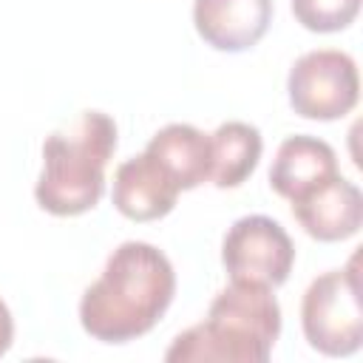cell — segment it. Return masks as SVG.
<instances>
[{"label":"cell","instance_id":"obj_1","mask_svg":"<svg viewBox=\"0 0 363 363\" xmlns=\"http://www.w3.org/2000/svg\"><path fill=\"white\" fill-rule=\"evenodd\" d=\"M173 295L176 272L167 255L147 241H125L82 292L79 323L99 343H130L162 320Z\"/></svg>","mask_w":363,"mask_h":363},{"label":"cell","instance_id":"obj_2","mask_svg":"<svg viewBox=\"0 0 363 363\" xmlns=\"http://www.w3.org/2000/svg\"><path fill=\"white\" fill-rule=\"evenodd\" d=\"M281 335V306L267 286L235 284L216 292L207 318L173 337L164 360L264 363Z\"/></svg>","mask_w":363,"mask_h":363},{"label":"cell","instance_id":"obj_3","mask_svg":"<svg viewBox=\"0 0 363 363\" xmlns=\"http://www.w3.org/2000/svg\"><path fill=\"white\" fill-rule=\"evenodd\" d=\"M116 122L102 111H82L43 145L37 204L51 216H82L105 193V167L116 150Z\"/></svg>","mask_w":363,"mask_h":363},{"label":"cell","instance_id":"obj_4","mask_svg":"<svg viewBox=\"0 0 363 363\" xmlns=\"http://www.w3.org/2000/svg\"><path fill=\"white\" fill-rule=\"evenodd\" d=\"M301 326L312 349L329 357H349L363 343L360 252L343 269L318 275L301 301Z\"/></svg>","mask_w":363,"mask_h":363},{"label":"cell","instance_id":"obj_5","mask_svg":"<svg viewBox=\"0 0 363 363\" xmlns=\"http://www.w3.org/2000/svg\"><path fill=\"white\" fill-rule=\"evenodd\" d=\"M289 105L303 119L332 122L354 111L360 99L357 65L346 51L318 48L295 60L286 79Z\"/></svg>","mask_w":363,"mask_h":363},{"label":"cell","instance_id":"obj_6","mask_svg":"<svg viewBox=\"0 0 363 363\" xmlns=\"http://www.w3.org/2000/svg\"><path fill=\"white\" fill-rule=\"evenodd\" d=\"M221 264L235 284L275 289L292 272L295 244L275 218L244 216L221 241Z\"/></svg>","mask_w":363,"mask_h":363},{"label":"cell","instance_id":"obj_7","mask_svg":"<svg viewBox=\"0 0 363 363\" xmlns=\"http://www.w3.org/2000/svg\"><path fill=\"white\" fill-rule=\"evenodd\" d=\"M292 216L315 241H346L363 224V193L337 173L295 199Z\"/></svg>","mask_w":363,"mask_h":363},{"label":"cell","instance_id":"obj_8","mask_svg":"<svg viewBox=\"0 0 363 363\" xmlns=\"http://www.w3.org/2000/svg\"><path fill=\"white\" fill-rule=\"evenodd\" d=\"M272 23V0H196L193 26L216 51L252 48Z\"/></svg>","mask_w":363,"mask_h":363},{"label":"cell","instance_id":"obj_9","mask_svg":"<svg viewBox=\"0 0 363 363\" xmlns=\"http://www.w3.org/2000/svg\"><path fill=\"white\" fill-rule=\"evenodd\" d=\"M179 187L173 179L147 156L125 159L113 173V207L130 221H156L164 218L179 199Z\"/></svg>","mask_w":363,"mask_h":363},{"label":"cell","instance_id":"obj_10","mask_svg":"<svg viewBox=\"0 0 363 363\" xmlns=\"http://www.w3.org/2000/svg\"><path fill=\"white\" fill-rule=\"evenodd\" d=\"M337 176V153L329 142L306 133L286 136L269 167V187L295 201L326 179Z\"/></svg>","mask_w":363,"mask_h":363},{"label":"cell","instance_id":"obj_11","mask_svg":"<svg viewBox=\"0 0 363 363\" xmlns=\"http://www.w3.org/2000/svg\"><path fill=\"white\" fill-rule=\"evenodd\" d=\"M145 153L173 179L179 190H193L210 182V136L187 122H170L147 142Z\"/></svg>","mask_w":363,"mask_h":363},{"label":"cell","instance_id":"obj_12","mask_svg":"<svg viewBox=\"0 0 363 363\" xmlns=\"http://www.w3.org/2000/svg\"><path fill=\"white\" fill-rule=\"evenodd\" d=\"M264 150L261 130L250 122H224L210 133V182L221 190L241 187L258 167Z\"/></svg>","mask_w":363,"mask_h":363},{"label":"cell","instance_id":"obj_13","mask_svg":"<svg viewBox=\"0 0 363 363\" xmlns=\"http://www.w3.org/2000/svg\"><path fill=\"white\" fill-rule=\"evenodd\" d=\"M360 0H292V14L306 31L332 34L354 23Z\"/></svg>","mask_w":363,"mask_h":363},{"label":"cell","instance_id":"obj_14","mask_svg":"<svg viewBox=\"0 0 363 363\" xmlns=\"http://www.w3.org/2000/svg\"><path fill=\"white\" fill-rule=\"evenodd\" d=\"M11 340H14V320H11V312H9V306L0 301V357L9 352Z\"/></svg>","mask_w":363,"mask_h":363}]
</instances>
